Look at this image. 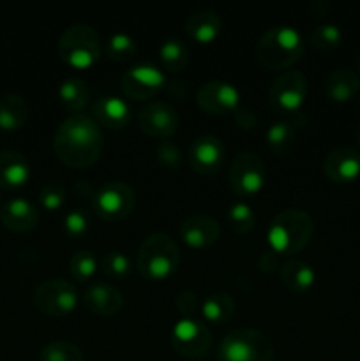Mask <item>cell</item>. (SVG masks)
I'll use <instances>...</instances> for the list:
<instances>
[{
  "instance_id": "1",
  "label": "cell",
  "mask_w": 360,
  "mask_h": 361,
  "mask_svg": "<svg viewBox=\"0 0 360 361\" xmlns=\"http://www.w3.org/2000/svg\"><path fill=\"white\" fill-rule=\"evenodd\" d=\"M53 150L69 168H87L99 161L104 150V134L87 113H71L53 134Z\"/></svg>"
},
{
  "instance_id": "2",
  "label": "cell",
  "mask_w": 360,
  "mask_h": 361,
  "mask_svg": "<svg viewBox=\"0 0 360 361\" xmlns=\"http://www.w3.org/2000/svg\"><path fill=\"white\" fill-rule=\"evenodd\" d=\"M314 233V221L309 212L302 208H286L275 214L267 229L268 245L274 252L296 254L311 242Z\"/></svg>"
},
{
  "instance_id": "3",
  "label": "cell",
  "mask_w": 360,
  "mask_h": 361,
  "mask_svg": "<svg viewBox=\"0 0 360 361\" xmlns=\"http://www.w3.org/2000/svg\"><path fill=\"white\" fill-rule=\"evenodd\" d=\"M304 51V37L295 27L274 25L258 39V62L268 71H288Z\"/></svg>"
},
{
  "instance_id": "4",
  "label": "cell",
  "mask_w": 360,
  "mask_h": 361,
  "mask_svg": "<svg viewBox=\"0 0 360 361\" xmlns=\"http://www.w3.org/2000/svg\"><path fill=\"white\" fill-rule=\"evenodd\" d=\"M138 271L147 281H164L180 267V249L175 240L162 231L145 236L136 256Z\"/></svg>"
},
{
  "instance_id": "5",
  "label": "cell",
  "mask_w": 360,
  "mask_h": 361,
  "mask_svg": "<svg viewBox=\"0 0 360 361\" xmlns=\"http://www.w3.org/2000/svg\"><path fill=\"white\" fill-rule=\"evenodd\" d=\"M217 361H274V345L256 328H235L219 344Z\"/></svg>"
},
{
  "instance_id": "6",
  "label": "cell",
  "mask_w": 360,
  "mask_h": 361,
  "mask_svg": "<svg viewBox=\"0 0 360 361\" xmlns=\"http://www.w3.org/2000/svg\"><path fill=\"white\" fill-rule=\"evenodd\" d=\"M56 49L67 66L74 69H87L99 60L101 37L90 25L74 23L62 32Z\"/></svg>"
},
{
  "instance_id": "7",
  "label": "cell",
  "mask_w": 360,
  "mask_h": 361,
  "mask_svg": "<svg viewBox=\"0 0 360 361\" xmlns=\"http://www.w3.org/2000/svg\"><path fill=\"white\" fill-rule=\"evenodd\" d=\"M136 194L133 187L120 180L102 183L92 196V208L95 215L104 221H122L133 212Z\"/></svg>"
},
{
  "instance_id": "8",
  "label": "cell",
  "mask_w": 360,
  "mask_h": 361,
  "mask_svg": "<svg viewBox=\"0 0 360 361\" xmlns=\"http://www.w3.org/2000/svg\"><path fill=\"white\" fill-rule=\"evenodd\" d=\"M169 342L180 356L196 360L210 351L212 331L198 317H180L173 324Z\"/></svg>"
},
{
  "instance_id": "9",
  "label": "cell",
  "mask_w": 360,
  "mask_h": 361,
  "mask_svg": "<svg viewBox=\"0 0 360 361\" xmlns=\"http://www.w3.org/2000/svg\"><path fill=\"white\" fill-rule=\"evenodd\" d=\"M80 302V295L73 282L66 279H48L41 282L34 291V305L48 316H67Z\"/></svg>"
},
{
  "instance_id": "10",
  "label": "cell",
  "mask_w": 360,
  "mask_h": 361,
  "mask_svg": "<svg viewBox=\"0 0 360 361\" xmlns=\"http://www.w3.org/2000/svg\"><path fill=\"white\" fill-rule=\"evenodd\" d=\"M307 80L300 71H282L268 88V102L279 113H296L307 97Z\"/></svg>"
},
{
  "instance_id": "11",
  "label": "cell",
  "mask_w": 360,
  "mask_h": 361,
  "mask_svg": "<svg viewBox=\"0 0 360 361\" xmlns=\"http://www.w3.org/2000/svg\"><path fill=\"white\" fill-rule=\"evenodd\" d=\"M228 178L229 185L239 196H254L263 189L265 180H267V168L254 152H240L229 166Z\"/></svg>"
},
{
  "instance_id": "12",
  "label": "cell",
  "mask_w": 360,
  "mask_h": 361,
  "mask_svg": "<svg viewBox=\"0 0 360 361\" xmlns=\"http://www.w3.org/2000/svg\"><path fill=\"white\" fill-rule=\"evenodd\" d=\"M168 83L166 74L157 66L141 62L127 69L122 76V90L129 99H148Z\"/></svg>"
},
{
  "instance_id": "13",
  "label": "cell",
  "mask_w": 360,
  "mask_h": 361,
  "mask_svg": "<svg viewBox=\"0 0 360 361\" xmlns=\"http://www.w3.org/2000/svg\"><path fill=\"white\" fill-rule=\"evenodd\" d=\"M179 113L169 102L152 101L147 102L138 111V126L148 136L168 140L179 129Z\"/></svg>"
},
{
  "instance_id": "14",
  "label": "cell",
  "mask_w": 360,
  "mask_h": 361,
  "mask_svg": "<svg viewBox=\"0 0 360 361\" xmlns=\"http://www.w3.org/2000/svg\"><path fill=\"white\" fill-rule=\"evenodd\" d=\"M240 94L229 81L212 80L196 90V102L212 115H226L239 108Z\"/></svg>"
},
{
  "instance_id": "15",
  "label": "cell",
  "mask_w": 360,
  "mask_h": 361,
  "mask_svg": "<svg viewBox=\"0 0 360 361\" xmlns=\"http://www.w3.org/2000/svg\"><path fill=\"white\" fill-rule=\"evenodd\" d=\"M191 168L201 175H214L224 162L226 147L221 137L214 134L198 136L189 147Z\"/></svg>"
},
{
  "instance_id": "16",
  "label": "cell",
  "mask_w": 360,
  "mask_h": 361,
  "mask_svg": "<svg viewBox=\"0 0 360 361\" xmlns=\"http://www.w3.org/2000/svg\"><path fill=\"white\" fill-rule=\"evenodd\" d=\"M323 171L334 183H349L360 176V150L349 145L335 147L325 155Z\"/></svg>"
},
{
  "instance_id": "17",
  "label": "cell",
  "mask_w": 360,
  "mask_h": 361,
  "mask_svg": "<svg viewBox=\"0 0 360 361\" xmlns=\"http://www.w3.org/2000/svg\"><path fill=\"white\" fill-rule=\"evenodd\" d=\"M180 238L184 243L194 249H205L217 242L221 235V226L212 215L194 214L184 219L179 228Z\"/></svg>"
},
{
  "instance_id": "18",
  "label": "cell",
  "mask_w": 360,
  "mask_h": 361,
  "mask_svg": "<svg viewBox=\"0 0 360 361\" xmlns=\"http://www.w3.org/2000/svg\"><path fill=\"white\" fill-rule=\"evenodd\" d=\"M124 295L108 282H92L83 293V303L97 316H115L124 307Z\"/></svg>"
},
{
  "instance_id": "19",
  "label": "cell",
  "mask_w": 360,
  "mask_h": 361,
  "mask_svg": "<svg viewBox=\"0 0 360 361\" xmlns=\"http://www.w3.org/2000/svg\"><path fill=\"white\" fill-rule=\"evenodd\" d=\"M39 219L41 215L37 207L25 197H14L0 208V222L13 233L32 231L37 226Z\"/></svg>"
},
{
  "instance_id": "20",
  "label": "cell",
  "mask_w": 360,
  "mask_h": 361,
  "mask_svg": "<svg viewBox=\"0 0 360 361\" xmlns=\"http://www.w3.org/2000/svg\"><path fill=\"white\" fill-rule=\"evenodd\" d=\"M92 118L108 129H122L131 118V108L116 95H102L92 104Z\"/></svg>"
},
{
  "instance_id": "21",
  "label": "cell",
  "mask_w": 360,
  "mask_h": 361,
  "mask_svg": "<svg viewBox=\"0 0 360 361\" xmlns=\"http://www.w3.org/2000/svg\"><path fill=\"white\" fill-rule=\"evenodd\" d=\"M30 178V162L16 150H0V187L16 189Z\"/></svg>"
},
{
  "instance_id": "22",
  "label": "cell",
  "mask_w": 360,
  "mask_h": 361,
  "mask_svg": "<svg viewBox=\"0 0 360 361\" xmlns=\"http://www.w3.org/2000/svg\"><path fill=\"white\" fill-rule=\"evenodd\" d=\"M186 32L191 39L208 44L222 32V18L214 9H200L186 20Z\"/></svg>"
},
{
  "instance_id": "23",
  "label": "cell",
  "mask_w": 360,
  "mask_h": 361,
  "mask_svg": "<svg viewBox=\"0 0 360 361\" xmlns=\"http://www.w3.org/2000/svg\"><path fill=\"white\" fill-rule=\"evenodd\" d=\"M325 94L334 102H348L359 94L360 78L355 71L335 69L325 78Z\"/></svg>"
},
{
  "instance_id": "24",
  "label": "cell",
  "mask_w": 360,
  "mask_h": 361,
  "mask_svg": "<svg viewBox=\"0 0 360 361\" xmlns=\"http://www.w3.org/2000/svg\"><path fill=\"white\" fill-rule=\"evenodd\" d=\"M281 281L289 291L304 293L311 289L316 282V271L309 263L300 259H289L279 268Z\"/></svg>"
},
{
  "instance_id": "25",
  "label": "cell",
  "mask_w": 360,
  "mask_h": 361,
  "mask_svg": "<svg viewBox=\"0 0 360 361\" xmlns=\"http://www.w3.org/2000/svg\"><path fill=\"white\" fill-rule=\"evenodd\" d=\"M27 101L20 94H6L0 97V129L2 130H18L27 123L28 120Z\"/></svg>"
},
{
  "instance_id": "26",
  "label": "cell",
  "mask_w": 360,
  "mask_h": 361,
  "mask_svg": "<svg viewBox=\"0 0 360 361\" xmlns=\"http://www.w3.org/2000/svg\"><path fill=\"white\" fill-rule=\"evenodd\" d=\"M59 99L66 109L73 113H80L87 108L90 101V90H88L87 81L78 76L66 78L59 87Z\"/></svg>"
},
{
  "instance_id": "27",
  "label": "cell",
  "mask_w": 360,
  "mask_h": 361,
  "mask_svg": "<svg viewBox=\"0 0 360 361\" xmlns=\"http://www.w3.org/2000/svg\"><path fill=\"white\" fill-rule=\"evenodd\" d=\"M236 303L229 293H214L201 302V316L208 323H226L235 314Z\"/></svg>"
},
{
  "instance_id": "28",
  "label": "cell",
  "mask_w": 360,
  "mask_h": 361,
  "mask_svg": "<svg viewBox=\"0 0 360 361\" xmlns=\"http://www.w3.org/2000/svg\"><path fill=\"white\" fill-rule=\"evenodd\" d=\"M265 140H267L272 154L286 155L295 147L296 129L293 123L286 122V120H277V122L270 123V127L265 133Z\"/></svg>"
},
{
  "instance_id": "29",
  "label": "cell",
  "mask_w": 360,
  "mask_h": 361,
  "mask_svg": "<svg viewBox=\"0 0 360 361\" xmlns=\"http://www.w3.org/2000/svg\"><path fill=\"white\" fill-rule=\"evenodd\" d=\"M85 355L80 345L69 341L48 342L39 353V361H83Z\"/></svg>"
},
{
  "instance_id": "30",
  "label": "cell",
  "mask_w": 360,
  "mask_h": 361,
  "mask_svg": "<svg viewBox=\"0 0 360 361\" xmlns=\"http://www.w3.org/2000/svg\"><path fill=\"white\" fill-rule=\"evenodd\" d=\"M159 56H161L162 66L172 73H180L187 66L189 53H187L186 44L179 39H166L159 48Z\"/></svg>"
},
{
  "instance_id": "31",
  "label": "cell",
  "mask_w": 360,
  "mask_h": 361,
  "mask_svg": "<svg viewBox=\"0 0 360 361\" xmlns=\"http://www.w3.org/2000/svg\"><path fill=\"white\" fill-rule=\"evenodd\" d=\"M307 41L313 48L321 49V51H332V49L339 48V44H341L342 32L337 25L321 23L311 30Z\"/></svg>"
},
{
  "instance_id": "32",
  "label": "cell",
  "mask_w": 360,
  "mask_h": 361,
  "mask_svg": "<svg viewBox=\"0 0 360 361\" xmlns=\"http://www.w3.org/2000/svg\"><path fill=\"white\" fill-rule=\"evenodd\" d=\"M136 42L126 32H115L106 42V55L115 62H129L136 55Z\"/></svg>"
},
{
  "instance_id": "33",
  "label": "cell",
  "mask_w": 360,
  "mask_h": 361,
  "mask_svg": "<svg viewBox=\"0 0 360 361\" xmlns=\"http://www.w3.org/2000/svg\"><path fill=\"white\" fill-rule=\"evenodd\" d=\"M254 222H256V215H254L253 207L246 201H235L228 210V224L232 226L233 231L246 235V233L253 231Z\"/></svg>"
},
{
  "instance_id": "34",
  "label": "cell",
  "mask_w": 360,
  "mask_h": 361,
  "mask_svg": "<svg viewBox=\"0 0 360 361\" xmlns=\"http://www.w3.org/2000/svg\"><path fill=\"white\" fill-rule=\"evenodd\" d=\"M69 270L76 281H90L97 271V259L90 250H76L69 261Z\"/></svg>"
},
{
  "instance_id": "35",
  "label": "cell",
  "mask_w": 360,
  "mask_h": 361,
  "mask_svg": "<svg viewBox=\"0 0 360 361\" xmlns=\"http://www.w3.org/2000/svg\"><path fill=\"white\" fill-rule=\"evenodd\" d=\"M66 196H67V190L66 185L59 180H52V182H46L44 185L39 189V204H41L44 210L49 212H55L59 208L64 207L66 203Z\"/></svg>"
},
{
  "instance_id": "36",
  "label": "cell",
  "mask_w": 360,
  "mask_h": 361,
  "mask_svg": "<svg viewBox=\"0 0 360 361\" xmlns=\"http://www.w3.org/2000/svg\"><path fill=\"white\" fill-rule=\"evenodd\" d=\"M102 270L113 279H124L131 274V261L120 250H109L102 257Z\"/></svg>"
},
{
  "instance_id": "37",
  "label": "cell",
  "mask_w": 360,
  "mask_h": 361,
  "mask_svg": "<svg viewBox=\"0 0 360 361\" xmlns=\"http://www.w3.org/2000/svg\"><path fill=\"white\" fill-rule=\"evenodd\" d=\"M88 226H90V219H88V214L83 208H73L64 217V229L73 238L83 236L88 231Z\"/></svg>"
},
{
  "instance_id": "38",
  "label": "cell",
  "mask_w": 360,
  "mask_h": 361,
  "mask_svg": "<svg viewBox=\"0 0 360 361\" xmlns=\"http://www.w3.org/2000/svg\"><path fill=\"white\" fill-rule=\"evenodd\" d=\"M155 155H157L159 164L166 169H172V171L179 169V166L182 164V150L173 141H161Z\"/></svg>"
},
{
  "instance_id": "39",
  "label": "cell",
  "mask_w": 360,
  "mask_h": 361,
  "mask_svg": "<svg viewBox=\"0 0 360 361\" xmlns=\"http://www.w3.org/2000/svg\"><path fill=\"white\" fill-rule=\"evenodd\" d=\"M175 307L176 310L182 314V317H196L198 310L201 312L200 298H198L196 293L191 291V289H184V291H180L179 295H176Z\"/></svg>"
},
{
  "instance_id": "40",
  "label": "cell",
  "mask_w": 360,
  "mask_h": 361,
  "mask_svg": "<svg viewBox=\"0 0 360 361\" xmlns=\"http://www.w3.org/2000/svg\"><path fill=\"white\" fill-rule=\"evenodd\" d=\"M235 123L244 130H254L258 127V116L253 109L249 108H236L233 111Z\"/></svg>"
},
{
  "instance_id": "41",
  "label": "cell",
  "mask_w": 360,
  "mask_h": 361,
  "mask_svg": "<svg viewBox=\"0 0 360 361\" xmlns=\"http://www.w3.org/2000/svg\"><path fill=\"white\" fill-rule=\"evenodd\" d=\"M258 268H260V271H263V274H272V271H275L279 268V254L274 252L272 249L261 252V256L258 257Z\"/></svg>"
},
{
  "instance_id": "42",
  "label": "cell",
  "mask_w": 360,
  "mask_h": 361,
  "mask_svg": "<svg viewBox=\"0 0 360 361\" xmlns=\"http://www.w3.org/2000/svg\"><path fill=\"white\" fill-rule=\"evenodd\" d=\"M94 192V187H92V183L88 182V180H78V182L74 183V194H76L78 197H92Z\"/></svg>"
},
{
  "instance_id": "43",
  "label": "cell",
  "mask_w": 360,
  "mask_h": 361,
  "mask_svg": "<svg viewBox=\"0 0 360 361\" xmlns=\"http://www.w3.org/2000/svg\"><path fill=\"white\" fill-rule=\"evenodd\" d=\"M355 66H356V71H359V74H360V49L355 56Z\"/></svg>"
},
{
  "instance_id": "44",
  "label": "cell",
  "mask_w": 360,
  "mask_h": 361,
  "mask_svg": "<svg viewBox=\"0 0 360 361\" xmlns=\"http://www.w3.org/2000/svg\"><path fill=\"white\" fill-rule=\"evenodd\" d=\"M356 143H359V147H360V127L356 129Z\"/></svg>"
}]
</instances>
